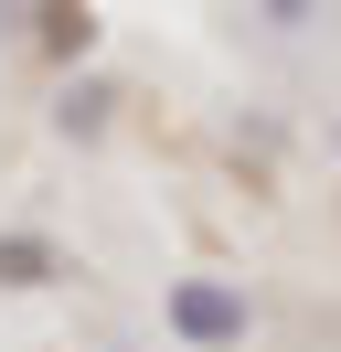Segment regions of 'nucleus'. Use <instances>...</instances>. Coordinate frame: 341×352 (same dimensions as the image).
<instances>
[{"label": "nucleus", "mask_w": 341, "mask_h": 352, "mask_svg": "<svg viewBox=\"0 0 341 352\" xmlns=\"http://www.w3.org/2000/svg\"><path fill=\"white\" fill-rule=\"evenodd\" d=\"M107 107H118L107 86H75V96H64V129H75V139H96V129H107Z\"/></svg>", "instance_id": "20e7f679"}, {"label": "nucleus", "mask_w": 341, "mask_h": 352, "mask_svg": "<svg viewBox=\"0 0 341 352\" xmlns=\"http://www.w3.org/2000/svg\"><path fill=\"white\" fill-rule=\"evenodd\" d=\"M32 32H43V54H85L96 43V11L85 0H32Z\"/></svg>", "instance_id": "f03ea898"}, {"label": "nucleus", "mask_w": 341, "mask_h": 352, "mask_svg": "<svg viewBox=\"0 0 341 352\" xmlns=\"http://www.w3.org/2000/svg\"><path fill=\"white\" fill-rule=\"evenodd\" d=\"M170 331H182L192 352H234L245 342V299H234L224 278H182L170 288Z\"/></svg>", "instance_id": "f257e3e1"}, {"label": "nucleus", "mask_w": 341, "mask_h": 352, "mask_svg": "<svg viewBox=\"0 0 341 352\" xmlns=\"http://www.w3.org/2000/svg\"><path fill=\"white\" fill-rule=\"evenodd\" d=\"M64 278V256L43 235H0V288H54Z\"/></svg>", "instance_id": "7ed1b4c3"}]
</instances>
